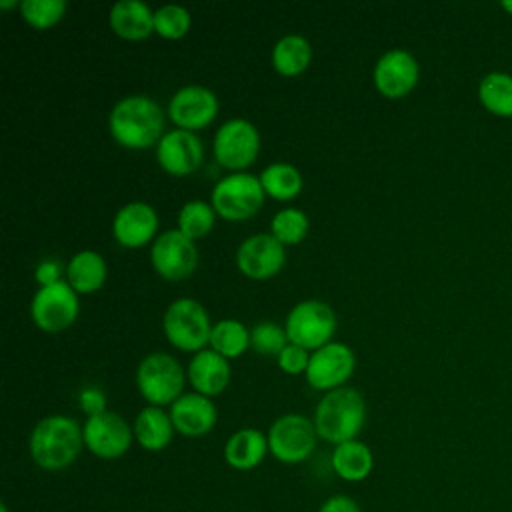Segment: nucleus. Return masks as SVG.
<instances>
[{
    "label": "nucleus",
    "mask_w": 512,
    "mask_h": 512,
    "mask_svg": "<svg viewBox=\"0 0 512 512\" xmlns=\"http://www.w3.org/2000/svg\"><path fill=\"white\" fill-rule=\"evenodd\" d=\"M110 136L128 150L156 148L164 130V110L146 94L120 98L108 114Z\"/></svg>",
    "instance_id": "f257e3e1"
},
{
    "label": "nucleus",
    "mask_w": 512,
    "mask_h": 512,
    "mask_svg": "<svg viewBox=\"0 0 512 512\" xmlns=\"http://www.w3.org/2000/svg\"><path fill=\"white\" fill-rule=\"evenodd\" d=\"M84 448L82 426L64 414H50L36 422L28 438V450L38 468L60 472L74 464Z\"/></svg>",
    "instance_id": "f03ea898"
},
{
    "label": "nucleus",
    "mask_w": 512,
    "mask_h": 512,
    "mask_svg": "<svg viewBox=\"0 0 512 512\" xmlns=\"http://www.w3.org/2000/svg\"><path fill=\"white\" fill-rule=\"evenodd\" d=\"M318 438L334 446L356 440L366 424L364 396L350 386H342L326 392L312 416Z\"/></svg>",
    "instance_id": "7ed1b4c3"
},
{
    "label": "nucleus",
    "mask_w": 512,
    "mask_h": 512,
    "mask_svg": "<svg viewBox=\"0 0 512 512\" xmlns=\"http://www.w3.org/2000/svg\"><path fill=\"white\" fill-rule=\"evenodd\" d=\"M212 320L204 304L196 298H176L168 304L162 316V332L166 340L182 352H198L208 348Z\"/></svg>",
    "instance_id": "20e7f679"
},
{
    "label": "nucleus",
    "mask_w": 512,
    "mask_h": 512,
    "mask_svg": "<svg viewBox=\"0 0 512 512\" xmlns=\"http://www.w3.org/2000/svg\"><path fill=\"white\" fill-rule=\"evenodd\" d=\"M186 372L168 352L146 354L136 368V388L150 406H170L184 392Z\"/></svg>",
    "instance_id": "39448f33"
},
{
    "label": "nucleus",
    "mask_w": 512,
    "mask_h": 512,
    "mask_svg": "<svg viewBox=\"0 0 512 512\" xmlns=\"http://www.w3.org/2000/svg\"><path fill=\"white\" fill-rule=\"evenodd\" d=\"M264 188L260 178L250 172H230L222 176L210 194V204L224 220H248L264 204Z\"/></svg>",
    "instance_id": "423d86ee"
},
{
    "label": "nucleus",
    "mask_w": 512,
    "mask_h": 512,
    "mask_svg": "<svg viewBox=\"0 0 512 512\" xmlns=\"http://www.w3.org/2000/svg\"><path fill=\"white\" fill-rule=\"evenodd\" d=\"M284 330L290 344L314 352L332 342L336 332V312L322 300H300L288 310Z\"/></svg>",
    "instance_id": "0eeeda50"
},
{
    "label": "nucleus",
    "mask_w": 512,
    "mask_h": 512,
    "mask_svg": "<svg viewBox=\"0 0 512 512\" xmlns=\"http://www.w3.org/2000/svg\"><path fill=\"white\" fill-rule=\"evenodd\" d=\"M260 152V132L246 118H228L212 138L214 160L230 172H246Z\"/></svg>",
    "instance_id": "6e6552de"
},
{
    "label": "nucleus",
    "mask_w": 512,
    "mask_h": 512,
    "mask_svg": "<svg viewBox=\"0 0 512 512\" xmlns=\"http://www.w3.org/2000/svg\"><path fill=\"white\" fill-rule=\"evenodd\" d=\"M268 450L282 464H300L316 448V428L312 418L302 414H282L268 428Z\"/></svg>",
    "instance_id": "1a4fd4ad"
},
{
    "label": "nucleus",
    "mask_w": 512,
    "mask_h": 512,
    "mask_svg": "<svg viewBox=\"0 0 512 512\" xmlns=\"http://www.w3.org/2000/svg\"><path fill=\"white\" fill-rule=\"evenodd\" d=\"M80 294L66 282L38 286L30 300V318L42 332L56 334L70 328L80 314Z\"/></svg>",
    "instance_id": "9d476101"
},
{
    "label": "nucleus",
    "mask_w": 512,
    "mask_h": 512,
    "mask_svg": "<svg viewBox=\"0 0 512 512\" xmlns=\"http://www.w3.org/2000/svg\"><path fill=\"white\" fill-rule=\"evenodd\" d=\"M196 242L184 236L178 228L164 230L150 246V264L164 280H184L198 268Z\"/></svg>",
    "instance_id": "9b49d317"
},
{
    "label": "nucleus",
    "mask_w": 512,
    "mask_h": 512,
    "mask_svg": "<svg viewBox=\"0 0 512 512\" xmlns=\"http://www.w3.org/2000/svg\"><path fill=\"white\" fill-rule=\"evenodd\" d=\"M84 448L100 460L122 458L134 440L132 426L112 410L88 416L82 424Z\"/></svg>",
    "instance_id": "f8f14e48"
},
{
    "label": "nucleus",
    "mask_w": 512,
    "mask_h": 512,
    "mask_svg": "<svg viewBox=\"0 0 512 512\" xmlns=\"http://www.w3.org/2000/svg\"><path fill=\"white\" fill-rule=\"evenodd\" d=\"M356 356L354 350L344 342H328L322 348L310 352L306 382L320 392L342 388L354 374Z\"/></svg>",
    "instance_id": "ddd939ff"
},
{
    "label": "nucleus",
    "mask_w": 512,
    "mask_h": 512,
    "mask_svg": "<svg viewBox=\"0 0 512 512\" xmlns=\"http://www.w3.org/2000/svg\"><path fill=\"white\" fill-rule=\"evenodd\" d=\"M220 102L218 96L202 84H186L168 100V118L176 128L198 132L214 122Z\"/></svg>",
    "instance_id": "4468645a"
},
{
    "label": "nucleus",
    "mask_w": 512,
    "mask_h": 512,
    "mask_svg": "<svg viewBox=\"0 0 512 512\" xmlns=\"http://www.w3.org/2000/svg\"><path fill=\"white\" fill-rule=\"evenodd\" d=\"M420 78V66L412 52L404 48L386 50L374 64L372 80L376 90L390 100L408 96Z\"/></svg>",
    "instance_id": "2eb2a0df"
},
{
    "label": "nucleus",
    "mask_w": 512,
    "mask_h": 512,
    "mask_svg": "<svg viewBox=\"0 0 512 512\" xmlns=\"http://www.w3.org/2000/svg\"><path fill=\"white\" fill-rule=\"evenodd\" d=\"M286 264V246L270 232H256L244 238L236 250L238 270L252 280H268Z\"/></svg>",
    "instance_id": "dca6fc26"
},
{
    "label": "nucleus",
    "mask_w": 512,
    "mask_h": 512,
    "mask_svg": "<svg viewBox=\"0 0 512 512\" xmlns=\"http://www.w3.org/2000/svg\"><path fill=\"white\" fill-rule=\"evenodd\" d=\"M156 160L164 172L172 176H188L202 164L204 144L196 132L174 128L156 144Z\"/></svg>",
    "instance_id": "f3484780"
},
{
    "label": "nucleus",
    "mask_w": 512,
    "mask_h": 512,
    "mask_svg": "<svg viewBox=\"0 0 512 512\" xmlns=\"http://www.w3.org/2000/svg\"><path fill=\"white\" fill-rule=\"evenodd\" d=\"M158 214L154 206L132 200L120 206L112 218V236L124 248H142L158 236Z\"/></svg>",
    "instance_id": "a211bd4d"
},
{
    "label": "nucleus",
    "mask_w": 512,
    "mask_h": 512,
    "mask_svg": "<svg viewBox=\"0 0 512 512\" xmlns=\"http://www.w3.org/2000/svg\"><path fill=\"white\" fill-rule=\"evenodd\" d=\"M174 430L186 438H200L212 432L218 422V410L214 402L198 392H186L168 410Z\"/></svg>",
    "instance_id": "6ab92c4d"
},
{
    "label": "nucleus",
    "mask_w": 512,
    "mask_h": 512,
    "mask_svg": "<svg viewBox=\"0 0 512 512\" xmlns=\"http://www.w3.org/2000/svg\"><path fill=\"white\" fill-rule=\"evenodd\" d=\"M230 376V360L214 352L210 346L192 354L186 368V378L192 384L194 392L208 398L222 394L230 384Z\"/></svg>",
    "instance_id": "aec40b11"
},
{
    "label": "nucleus",
    "mask_w": 512,
    "mask_h": 512,
    "mask_svg": "<svg viewBox=\"0 0 512 512\" xmlns=\"http://www.w3.org/2000/svg\"><path fill=\"white\" fill-rule=\"evenodd\" d=\"M108 24L124 40H144L154 32V10L140 0H118L108 12Z\"/></svg>",
    "instance_id": "412c9836"
},
{
    "label": "nucleus",
    "mask_w": 512,
    "mask_h": 512,
    "mask_svg": "<svg viewBox=\"0 0 512 512\" xmlns=\"http://www.w3.org/2000/svg\"><path fill=\"white\" fill-rule=\"evenodd\" d=\"M268 452V438L258 428H240L224 444L226 464L240 472L256 468Z\"/></svg>",
    "instance_id": "4be33fe9"
},
{
    "label": "nucleus",
    "mask_w": 512,
    "mask_h": 512,
    "mask_svg": "<svg viewBox=\"0 0 512 512\" xmlns=\"http://www.w3.org/2000/svg\"><path fill=\"white\" fill-rule=\"evenodd\" d=\"M132 430L138 446L148 452L164 450L172 442V436L176 432L170 414L160 406H150V404L136 414Z\"/></svg>",
    "instance_id": "5701e85b"
},
{
    "label": "nucleus",
    "mask_w": 512,
    "mask_h": 512,
    "mask_svg": "<svg viewBox=\"0 0 512 512\" xmlns=\"http://www.w3.org/2000/svg\"><path fill=\"white\" fill-rule=\"evenodd\" d=\"M108 276L106 260L96 250H80L66 264V282L78 294L98 292Z\"/></svg>",
    "instance_id": "b1692460"
},
{
    "label": "nucleus",
    "mask_w": 512,
    "mask_h": 512,
    "mask_svg": "<svg viewBox=\"0 0 512 512\" xmlns=\"http://www.w3.org/2000/svg\"><path fill=\"white\" fill-rule=\"evenodd\" d=\"M332 470L346 482H360L368 478L374 468V454L368 444L356 440L342 442L334 446L330 456Z\"/></svg>",
    "instance_id": "393cba45"
},
{
    "label": "nucleus",
    "mask_w": 512,
    "mask_h": 512,
    "mask_svg": "<svg viewBox=\"0 0 512 512\" xmlns=\"http://www.w3.org/2000/svg\"><path fill=\"white\" fill-rule=\"evenodd\" d=\"M272 66L282 76L302 74L312 60V46L302 34H284L272 48Z\"/></svg>",
    "instance_id": "a878e982"
},
{
    "label": "nucleus",
    "mask_w": 512,
    "mask_h": 512,
    "mask_svg": "<svg viewBox=\"0 0 512 512\" xmlns=\"http://www.w3.org/2000/svg\"><path fill=\"white\" fill-rule=\"evenodd\" d=\"M260 184L264 188V194L278 200L286 202L296 198L302 192L304 178L300 170L294 164L288 162H272L268 164L260 174Z\"/></svg>",
    "instance_id": "bb28decb"
},
{
    "label": "nucleus",
    "mask_w": 512,
    "mask_h": 512,
    "mask_svg": "<svg viewBox=\"0 0 512 512\" xmlns=\"http://www.w3.org/2000/svg\"><path fill=\"white\" fill-rule=\"evenodd\" d=\"M208 346L226 360L238 358L250 348V330L236 318L218 320L212 326Z\"/></svg>",
    "instance_id": "cd10ccee"
},
{
    "label": "nucleus",
    "mask_w": 512,
    "mask_h": 512,
    "mask_svg": "<svg viewBox=\"0 0 512 512\" xmlns=\"http://www.w3.org/2000/svg\"><path fill=\"white\" fill-rule=\"evenodd\" d=\"M480 104L500 118H512V76L488 72L478 84Z\"/></svg>",
    "instance_id": "c85d7f7f"
},
{
    "label": "nucleus",
    "mask_w": 512,
    "mask_h": 512,
    "mask_svg": "<svg viewBox=\"0 0 512 512\" xmlns=\"http://www.w3.org/2000/svg\"><path fill=\"white\" fill-rule=\"evenodd\" d=\"M216 216L218 214L210 202L194 198L184 202L182 208L178 210L176 228L190 240H198V238H204L214 228Z\"/></svg>",
    "instance_id": "c756f323"
},
{
    "label": "nucleus",
    "mask_w": 512,
    "mask_h": 512,
    "mask_svg": "<svg viewBox=\"0 0 512 512\" xmlns=\"http://www.w3.org/2000/svg\"><path fill=\"white\" fill-rule=\"evenodd\" d=\"M310 230V220L300 208H282L270 220V234L284 246L300 244Z\"/></svg>",
    "instance_id": "7c9ffc66"
},
{
    "label": "nucleus",
    "mask_w": 512,
    "mask_h": 512,
    "mask_svg": "<svg viewBox=\"0 0 512 512\" xmlns=\"http://www.w3.org/2000/svg\"><path fill=\"white\" fill-rule=\"evenodd\" d=\"M192 16L180 4H164L154 10V32L166 40H180L188 34Z\"/></svg>",
    "instance_id": "2f4dec72"
},
{
    "label": "nucleus",
    "mask_w": 512,
    "mask_h": 512,
    "mask_svg": "<svg viewBox=\"0 0 512 512\" xmlns=\"http://www.w3.org/2000/svg\"><path fill=\"white\" fill-rule=\"evenodd\" d=\"M66 6L64 0H22L20 14L28 26L46 30L64 18Z\"/></svg>",
    "instance_id": "473e14b6"
},
{
    "label": "nucleus",
    "mask_w": 512,
    "mask_h": 512,
    "mask_svg": "<svg viewBox=\"0 0 512 512\" xmlns=\"http://www.w3.org/2000/svg\"><path fill=\"white\" fill-rule=\"evenodd\" d=\"M288 346V336L284 326L262 320L250 328V348L262 356H276Z\"/></svg>",
    "instance_id": "72a5a7b5"
},
{
    "label": "nucleus",
    "mask_w": 512,
    "mask_h": 512,
    "mask_svg": "<svg viewBox=\"0 0 512 512\" xmlns=\"http://www.w3.org/2000/svg\"><path fill=\"white\" fill-rule=\"evenodd\" d=\"M308 360H310V352L296 346V344H290L278 354L276 362H278V368L288 374V376H298V374H306V368H308Z\"/></svg>",
    "instance_id": "f704fd0d"
},
{
    "label": "nucleus",
    "mask_w": 512,
    "mask_h": 512,
    "mask_svg": "<svg viewBox=\"0 0 512 512\" xmlns=\"http://www.w3.org/2000/svg\"><path fill=\"white\" fill-rule=\"evenodd\" d=\"M78 406L86 416H96L106 412V396L96 386H84L78 394Z\"/></svg>",
    "instance_id": "c9c22d12"
},
{
    "label": "nucleus",
    "mask_w": 512,
    "mask_h": 512,
    "mask_svg": "<svg viewBox=\"0 0 512 512\" xmlns=\"http://www.w3.org/2000/svg\"><path fill=\"white\" fill-rule=\"evenodd\" d=\"M34 278H36L38 286H50V284H56V282L66 280V268H64L58 260L46 258V260H42V262L36 266Z\"/></svg>",
    "instance_id": "e433bc0d"
},
{
    "label": "nucleus",
    "mask_w": 512,
    "mask_h": 512,
    "mask_svg": "<svg viewBox=\"0 0 512 512\" xmlns=\"http://www.w3.org/2000/svg\"><path fill=\"white\" fill-rule=\"evenodd\" d=\"M318 512H362V508L354 498L346 494H334L320 504Z\"/></svg>",
    "instance_id": "4c0bfd02"
},
{
    "label": "nucleus",
    "mask_w": 512,
    "mask_h": 512,
    "mask_svg": "<svg viewBox=\"0 0 512 512\" xmlns=\"http://www.w3.org/2000/svg\"><path fill=\"white\" fill-rule=\"evenodd\" d=\"M20 8V2H16V0H0V8H4V10H8V8Z\"/></svg>",
    "instance_id": "58836bf2"
},
{
    "label": "nucleus",
    "mask_w": 512,
    "mask_h": 512,
    "mask_svg": "<svg viewBox=\"0 0 512 512\" xmlns=\"http://www.w3.org/2000/svg\"><path fill=\"white\" fill-rule=\"evenodd\" d=\"M500 6H502V8H504L508 14H512V0H504Z\"/></svg>",
    "instance_id": "ea45409f"
},
{
    "label": "nucleus",
    "mask_w": 512,
    "mask_h": 512,
    "mask_svg": "<svg viewBox=\"0 0 512 512\" xmlns=\"http://www.w3.org/2000/svg\"><path fill=\"white\" fill-rule=\"evenodd\" d=\"M0 512H8V506H6V504H4V502H2V504H0Z\"/></svg>",
    "instance_id": "a19ab883"
}]
</instances>
